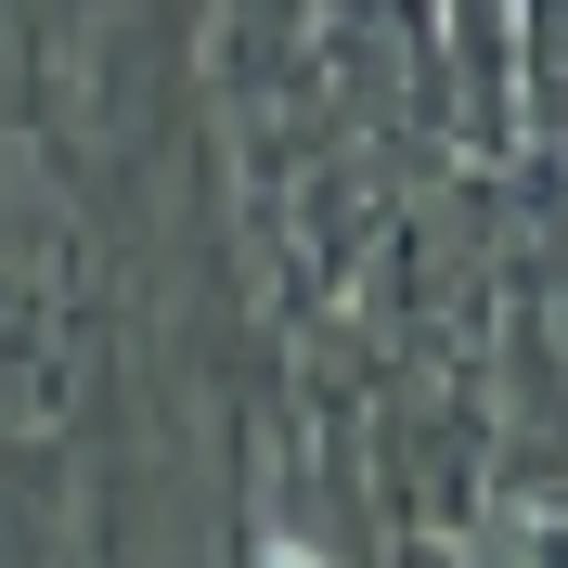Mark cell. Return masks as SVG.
Instances as JSON below:
<instances>
[{
  "label": "cell",
  "instance_id": "obj_1",
  "mask_svg": "<svg viewBox=\"0 0 568 568\" xmlns=\"http://www.w3.org/2000/svg\"><path fill=\"white\" fill-rule=\"evenodd\" d=\"M272 568H323V556H311V542H272Z\"/></svg>",
  "mask_w": 568,
  "mask_h": 568
}]
</instances>
